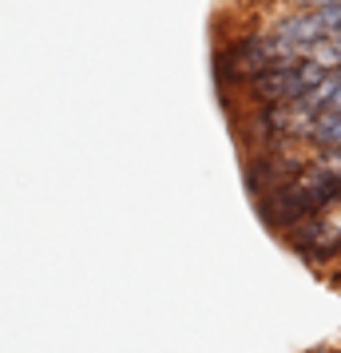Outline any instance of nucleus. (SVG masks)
<instances>
[{"label": "nucleus", "mask_w": 341, "mask_h": 353, "mask_svg": "<svg viewBox=\"0 0 341 353\" xmlns=\"http://www.w3.org/2000/svg\"><path fill=\"white\" fill-rule=\"evenodd\" d=\"M313 64L322 68V72H341V32H329V36H322L313 48L306 52Z\"/></svg>", "instance_id": "obj_3"}, {"label": "nucleus", "mask_w": 341, "mask_h": 353, "mask_svg": "<svg viewBox=\"0 0 341 353\" xmlns=\"http://www.w3.org/2000/svg\"><path fill=\"white\" fill-rule=\"evenodd\" d=\"M290 4H306V0H234V8H242V12H250V17H274V12H282V8H290Z\"/></svg>", "instance_id": "obj_4"}, {"label": "nucleus", "mask_w": 341, "mask_h": 353, "mask_svg": "<svg viewBox=\"0 0 341 353\" xmlns=\"http://www.w3.org/2000/svg\"><path fill=\"white\" fill-rule=\"evenodd\" d=\"M266 32H270V40H274L282 52L306 56V52L325 36V28H322V17H318L313 4H290V8H282L274 17H266Z\"/></svg>", "instance_id": "obj_2"}, {"label": "nucleus", "mask_w": 341, "mask_h": 353, "mask_svg": "<svg viewBox=\"0 0 341 353\" xmlns=\"http://www.w3.org/2000/svg\"><path fill=\"white\" fill-rule=\"evenodd\" d=\"M309 159H313V151H309L302 139H286V143H270V147H262V151H246L242 175H246L250 199H258L262 191L298 179L309 167Z\"/></svg>", "instance_id": "obj_1"}]
</instances>
